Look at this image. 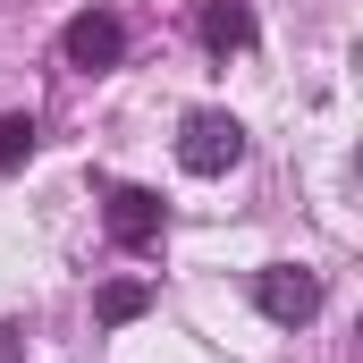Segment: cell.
I'll use <instances>...</instances> for the list:
<instances>
[{
    "mask_svg": "<svg viewBox=\"0 0 363 363\" xmlns=\"http://www.w3.org/2000/svg\"><path fill=\"white\" fill-rule=\"evenodd\" d=\"M0 363H26V330H9V321H0Z\"/></svg>",
    "mask_w": 363,
    "mask_h": 363,
    "instance_id": "obj_8",
    "label": "cell"
},
{
    "mask_svg": "<svg viewBox=\"0 0 363 363\" xmlns=\"http://www.w3.org/2000/svg\"><path fill=\"white\" fill-rule=\"evenodd\" d=\"M194 34H203V51H245L254 43V9L245 0H194Z\"/></svg>",
    "mask_w": 363,
    "mask_h": 363,
    "instance_id": "obj_5",
    "label": "cell"
},
{
    "mask_svg": "<svg viewBox=\"0 0 363 363\" xmlns=\"http://www.w3.org/2000/svg\"><path fill=\"white\" fill-rule=\"evenodd\" d=\"M101 220H110V237H118L127 254H144V245H161V194H144V186H110V203H101Z\"/></svg>",
    "mask_w": 363,
    "mask_h": 363,
    "instance_id": "obj_4",
    "label": "cell"
},
{
    "mask_svg": "<svg viewBox=\"0 0 363 363\" xmlns=\"http://www.w3.org/2000/svg\"><path fill=\"white\" fill-rule=\"evenodd\" d=\"M60 60H68V68H85V77L118 68V60H127V26H118L110 9H77V17H68V34H60Z\"/></svg>",
    "mask_w": 363,
    "mask_h": 363,
    "instance_id": "obj_2",
    "label": "cell"
},
{
    "mask_svg": "<svg viewBox=\"0 0 363 363\" xmlns=\"http://www.w3.org/2000/svg\"><path fill=\"white\" fill-rule=\"evenodd\" d=\"M34 152V118H0V169H17Z\"/></svg>",
    "mask_w": 363,
    "mask_h": 363,
    "instance_id": "obj_7",
    "label": "cell"
},
{
    "mask_svg": "<svg viewBox=\"0 0 363 363\" xmlns=\"http://www.w3.org/2000/svg\"><path fill=\"white\" fill-rule=\"evenodd\" d=\"M144 304H152V296H144V279H110V287L93 296V321H101V330H118V321H135Z\"/></svg>",
    "mask_w": 363,
    "mask_h": 363,
    "instance_id": "obj_6",
    "label": "cell"
},
{
    "mask_svg": "<svg viewBox=\"0 0 363 363\" xmlns=\"http://www.w3.org/2000/svg\"><path fill=\"white\" fill-rule=\"evenodd\" d=\"M178 161L194 169V178H228L237 161H245V127L228 118V110H194L178 127Z\"/></svg>",
    "mask_w": 363,
    "mask_h": 363,
    "instance_id": "obj_1",
    "label": "cell"
},
{
    "mask_svg": "<svg viewBox=\"0 0 363 363\" xmlns=\"http://www.w3.org/2000/svg\"><path fill=\"white\" fill-rule=\"evenodd\" d=\"M254 304L271 313L279 330H296V321L321 313V279H313V271H262V279H254Z\"/></svg>",
    "mask_w": 363,
    "mask_h": 363,
    "instance_id": "obj_3",
    "label": "cell"
}]
</instances>
